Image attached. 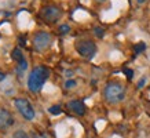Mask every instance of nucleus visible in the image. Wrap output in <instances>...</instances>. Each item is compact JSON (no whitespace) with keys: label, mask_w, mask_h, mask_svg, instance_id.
<instances>
[{"label":"nucleus","mask_w":150,"mask_h":138,"mask_svg":"<svg viewBox=\"0 0 150 138\" xmlns=\"http://www.w3.org/2000/svg\"><path fill=\"white\" fill-rule=\"evenodd\" d=\"M13 138H30V137L28 135L26 131H23V130H17V131L13 134Z\"/></svg>","instance_id":"nucleus-10"},{"label":"nucleus","mask_w":150,"mask_h":138,"mask_svg":"<svg viewBox=\"0 0 150 138\" xmlns=\"http://www.w3.org/2000/svg\"><path fill=\"white\" fill-rule=\"evenodd\" d=\"M48 112H50L51 115H61V113H62V109H61L59 105H54L48 109Z\"/></svg>","instance_id":"nucleus-11"},{"label":"nucleus","mask_w":150,"mask_h":138,"mask_svg":"<svg viewBox=\"0 0 150 138\" xmlns=\"http://www.w3.org/2000/svg\"><path fill=\"white\" fill-rule=\"evenodd\" d=\"M124 73L128 75V79H132V75H134V72H132V70H129V69H124Z\"/></svg>","instance_id":"nucleus-16"},{"label":"nucleus","mask_w":150,"mask_h":138,"mask_svg":"<svg viewBox=\"0 0 150 138\" xmlns=\"http://www.w3.org/2000/svg\"><path fill=\"white\" fill-rule=\"evenodd\" d=\"M145 83H146V79H145V78H143V79H141V80H139V83H138V87H139V88H142V86H143Z\"/></svg>","instance_id":"nucleus-17"},{"label":"nucleus","mask_w":150,"mask_h":138,"mask_svg":"<svg viewBox=\"0 0 150 138\" xmlns=\"http://www.w3.org/2000/svg\"><path fill=\"white\" fill-rule=\"evenodd\" d=\"M103 95L109 104H118L125 98V87L120 82H109L105 87Z\"/></svg>","instance_id":"nucleus-2"},{"label":"nucleus","mask_w":150,"mask_h":138,"mask_svg":"<svg viewBox=\"0 0 150 138\" xmlns=\"http://www.w3.org/2000/svg\"><path fill=\"white\" fill-rule=\"evenodd\" d=\"M76 80H66V83H65V88H73L76 87Z\"/></svg>","instance_id":"nucleus-15"},{"label":"nucleus","mask_w":150,"mask_h":138,"mask_svg":"<svg viewBox=\"0 0 150 138\" xmlns=\"http://www.w3.org/2000/svg\"><path fill=\"white\" fill-rule=\"evenodd\" d=\"M94 33H95L96 37H99V39H102V37L105 36V29L100 26H95L94 28Z\"/></svg>","instance_id":"nucleus-12"},{"label":"nucleus","mask_w":150,"mask_h":138,"mask_svg":"<svg viewBox=\"0 0 150 138\" xmlns=\"http://www.w3.org/2000/svg\"><path fill=\"white\" fill-rule=\"evenodd\" d=\"M137 1H138V3H141V4H142V3H145L146 0H137Z\"/></svg>","instance_id":"nucleus-19"},{"label":"nucleus","mask_w":150,"mask_h":138,"mask_svg":"<svg viewBox=\"0 0 150 138\" xmlns=\"http://www.w3.org/2000/svg\"><path fill=\"white\" fill-rule=\"evenodd\" d=\"M15 108L18 109V112L25 117L26 120H33L36 116V112L33 109V106L30 105V102L25 100V98H17L15 100Z\"/></svg>","instance_id":"nucleus-5"},{"label":"nucleus","mask_w":150,"mask_h":138,"mask_svg":"<svg viewBox=\"0 0 150 138\" xmlns=\"http://www.w3.org/2000/svg\"><path fill=\"white\" fill-rule=\"evenodd\" d=\"M4 79H6V75L3 73V72H0V82H3Z\"/></svg>","instance_id":"nucleus-18"},{"label":"nucleus","mask_w":150,"mask_h":138,"mask_svg":"<svg viewBox=\"0 0 150 138\" xmlns=\"http://www.w3.org/2000/svg\"><path fill=\"white\" fill-rule=\"evenodd\" d=\"M40 15L43 21H46L48 23H55L62 17V10L59 9L58 6H47L41 10Z\"/></svg>","instance_id":"nucleus-4"},{"label":"nucleus","mask_w":150,"mask_h":138,"mask_svg":"<svg viewBox=\"0 0 150 138\" xmlns=\"http://www.w3.org/2000/svg\"><path fill=\"white\" fill-rule=\"evenodd\" d=\"M11 58H13L14 61H17V62H18V65L19 64H23V62H26V61H25V58H23V54L21 53V50H19V48H14L13 53H11Z\"/></svg>","instance_id":"nucleus-9"},{"label":"nucleus","mask_w":150,"mask_h":138,"mask_svg":"<svg viewBox=\"0 0 150 138\" xmlns=\"http://www.w3.org/2000/svg\"><path fill=\"white\" fill-rule=\"evenodd\" d=\"M68 108L72 110L73 113H76L79 116H84L87 112V106L86 104L80 100H73V101L68 102Z\"/></svg>","instance_id":"nucleus-8"},{"label":"nucleus","mask_w":150,"mask_h":138,"mask_svg":"<svg viewBox=\"0 0 150 138\" xmlns=\"http://www.w3.org/2000/svg\"><path fill=\"white\" fill-rule=\"evenodd\" d=\"M50 78V69L46 66H36L28 78V87L32 92H39L43 88L47 79Z\"/></svg>","instance_id":"nucleus-1"},{"label":"nucleus","mask_w":150,"mask_h":138,"mask_svg":"<svg viewBox=\"0 0 150 138\" xmlns=\"http://www.w3.org/2000/svg\"><path fill=\"white\" fill-rule=\"evenodd\" d=\"M13 124H14V116L7 109L0 108V130L1 131L8 130Z\"/></svg>","instance_id":"nucleus-7"},{"label":"nucleus","mask_w":150,"mask_h":138,"mask_svg":"<svg viewBox=\"0 0 150 138\" xmlns=\"http://www.w3.org/2000/svg\"><path fill=\"white\" fill-rule=\"evenodd\" d=\"M51 41H52V37L48 32H37L33 37V47L36 51H44L50 47Z\"/></svg>","instance_id":"nucleus-6"},{"label":"nucleus","mask_w":150,"mask_h":138,"mask_svg":"<svg viewBox=\"0 0 150 138\" xmlns=\"http://www.w3.org/2000/svg\"><path fill=\"white\" fill-rule=\"evenodd\" d=\"M134 50H135V53H137V54H141L142 51H145V50H146V44L141 41V43H138L137 46L134 47Z\"/></svg>","instance_id":"nucleus-13"},{"label":"nucleus","mask_w":150,"mask_h":138,"mask_svg":"<svg viewBox=\"0 0 150 138\" xmlns=\"http://www.w3.org/2000/svg\"><path fill=\"white\" fill-rule=\"evenodd\" d=\"M59 32L62 33V35H66V33L70 32V26L69 25H61L59 26Z\"/></svg>","instance_id":"nucleus-14"},{"label":"nucleus","mask_w":150,"mask_h":138,"mask_svg":"<svg viewBox=\"0 0 150 138\" xmlns=\"http://www.w3.org/2000/svg\"><path fill=\"white\" fill-rule=\"evenodd\" d=\"M74 48L79 54L81 55L83 58L86 60H92L96 54V44L92 40H88V39H83V40H77L76 44H74Z\"/></svg>","instance_id":"nucleus-3"}]
</instances>
